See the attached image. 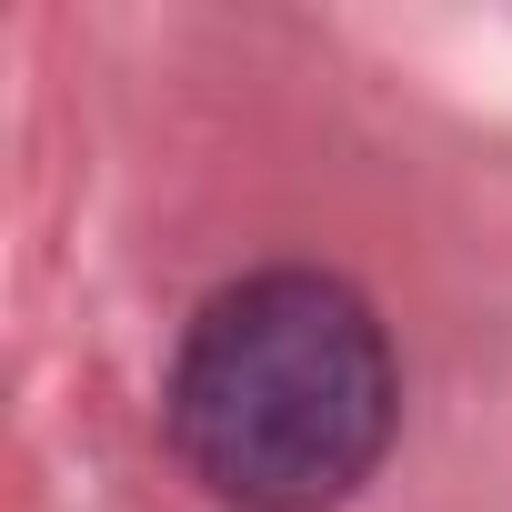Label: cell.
Listing matches in <instances>:
<instances>
[{
    "label": "cell",
    "mask_w": 512,
    "mask_h": 512,
    "mask_svg": "<svg viewBox=\"0 0 512 512\" xmlns=\"http://www.w3.org/2000/svg\"><path fill=\"white\" fill-rule=\"evenodd\" d=\"M171 442L231 512H332L392 442V342L322 272L231 282L171 372Z\"/></svg>",
    "instance_id": "6da1fadb"
}]
</instances>
